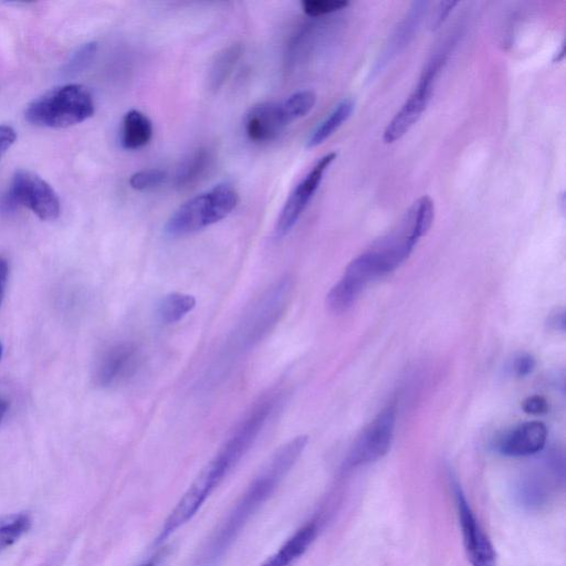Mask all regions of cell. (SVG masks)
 <instances>
[{
    "instance_id": "d6a6232c",
    "label": "cell",
    "mask_w": 566,
    "mask_h": 566,
    "mask_svg": "<svg viewBox=\"0 0 566 566\" xmlns=\"http://www.w3.org/2000/svg\"><path fill=\"white\" fill-rule=\"evenodd\" d=\"M7 409H8L7 401L0 398V423L3 419V417L6 416Z\"/></svg>"
},
{
    "instance_id": "7a4b0ae2",
    "label": "cell",
    "mask_w": 566,
    "mask_h": 566,
    "mask_svg": "<svg viewBox=\"0 0 566 566\" xmlns=\"http://www.w3.org/2000/svg\"><path fill=\"white\" fill-rule=\"evenodd\" d=\"M272 409L273 401L265 400L256 406L239 424L232 436L201 469L170 511L154 539V545L163 544L171 534L187 524L197 514L207 499L251 448L271 415Z\"/></svg>"
},
{
    "instance_id": "cb8c5ba5",
    "label": "cell",
    "mask_w": 566,
    "mask_h": 566,
    "mask_svg": "<svg viewBox=\"0 0 566 566\" xmlns=\"http://www.w3.org/2000/svg\"><path fill=\"white\" fill-rule=\"evenodd\" d=\"M97 52L96 42H87L78 48L64 64L62 73L74 76L83 72L94 60Z\"/></svg>"
},
{
    "instance_id": "ac0fdd59",
    "label": "cell",
    "mask_w": 566,
    "mask_h": 566,
    "mask_svg": "<svg viewBox=\"0 0 566 566\" xmlns=\"http://www.w3.org/2000/svg\"><path fill=\"white\" fill-rule=\"evenodd\" d=\"M153 132V123L146 114L129 109L122 119L120 144L128 150L140 149L149 144Z\"/></svg>"
},
{
    "instance_id": "6da1fadb",
    "label": "cell",
    "mask_w": 566,
    "mask_h": 566,
    "mask_svg": "<svg viewBox=\"0 0 566 566\" xmlns=\"http://www.w3.org/2000/svg\"><path fill=\"white\" fill-rule=\"evenodd\" d=\"M307 436H297L281 446L252 479L227 515L198 551L192 566H219L244 526L272 496L301 457Z\"/></svg>"
},
{
    "instance_id": "30bf717a",
    "label": "cell",
    "mask_w": 566,
    "mask_h": 566,
    "mask_svg": "<svg viewBox=\"0 0 566 566\" xmlns=\"http://www.w3.org/2000/svg\"><path fill=\"white\" fill-rule=\"evenodd\" d=\"M453 493L463 545L470 565L495 566V549L458 483L453 484Z\"/></svg>"
},
{
    "instance_id": "83f0119b",
    "label": "cell",
    "mask_w": 566,
    "mask_h": 566,
    "mask_svg": "<svg viewBox=\"0 0 566 566\" xmlns=\"http://www.w3.org/2000/svg\"><path fill=\"white\" fill-rule=\"evenodd\" d=\"M512 368L516 376H527L535 368V359L528 354H522L515 358Z\"/></svg>"
},
{
    "instance_id": "9c48e42d",
    "label": "cell",
    "mask_w": 566,
    "mask_h": 566,
    "mask_svg": "<svg viewBox=\"0 0 566 566\" xmlns=\"http://www.w3.org/2000/svg\"><path fill=\"white\" fill-rule=\"evenodd\" d=\"M10 195L17 205L29 208L41 220H55L60 214V200L53 188L39 175L19 169L12 178Z\"/></svg>"
},
{
    "instance_id": "52a82bcc",
    "label": "cell",
    "mask_w": 566,
    "mask_h": 566,
    "mask_svg": "<svg viewBox=\"0 0 566 566\" xmlns=\"http://www.w3.org/2000/svg\"><path fill=\"white\" fill-rule=\"evenodd\" d=\"M396 424V409L384 408L357 436L344 462L343 471H350L381 459L390 449Z\"/></svg>"
},
{
    "instance_id": "d6986e66",
    "label": "cell",
    "mask_w": 566,
    "mask_h": 566,
    "mask_svg": "<svg viewBox=\"0 0 566 566\" xmlns=\"http://www.w3.org/2000/svg\"><path fill=\"white\" fill-rule=\"evenodd\" d=\"M355 103L352 98H344L336 104L333 111L312 130L306 147L314 148L329 138L352 115Z\"/></svg>"
},
{
    "instance_id": "277c9868",
    "label": "cell",
    "mask_w": 566,
    "mask_h": 566,
    "mask_svg": "<svg viewBox=\"0 0 566 566\" xmlns=\"http://www.w3.org/2000/svg\"><path fill=\"white\" fill-rule=\"evenodd\" d=\"M238 202L239 195L230 184H218L181 203L167 220L165 232L176 238L202 230L228 217Z\"/></svg>"
},
{
    "instance_id": "4fadbf2b",
    "label": "cell",
    "mask_w": 566,
    "mask_h": 566,
    "mask_svg": "<svg viewBox=\"0 0 566 566\" xmlns=\"http://www.w3.org/2000/svg\"><path fill=\"white\" fill-rule=\"evenodd\" d=\"M140 365V353L133 343H120L111 347L97 367L99 385L111 386L132 377Z\"/></svg>"
},
{
    "instance_id": "5b68a950",
    "label": "cell",
    "mask_w": 566,
    "mask_h": 566,
    "mask_svg": "<svg viewBox=\"0 0 566 566\" xmlns=\"http://www.w3.org/2000/svg\"><path fill=\"white\" fill-rule=\"evenodd\" d=\"M398 266L392 254L376 242L346 266L343 275L326 296L327 307L334 313L347 311L369 283Z\"/></svg>"
},
{
    "instance_id": "44dd1931",
    "label": "cell",
    "mask_w": 566,
    "mask_h": 566,
    "mask_svg": "<svg viewBox=\"0 0 566 566\" xmlns=\"http://www.w3.org/2000/svg\"><path fill=\"white\" fill-rule=\"evenodd\" d=\"M242 54L239 43L231 44L217 53L209 72L211 88L218 90L228 80Z\"/></svg>"
},
{
    "instance_id": "603a6c76",
    "label": "cell",
    "mask_w": 566,
    "mask_h": 566,
    "mask_svg": "<svg viewBox=\"0 0 566 566\" xmlns=\"http://www.w3.org/2000/svg\"><path fill=\"white\" fill-rule=\"evenodd\" d=\"M280 103L289 124H291L306 116L313 109L316 95L313 91L302 90L291 94Z\"/></svg>"
},
{
    "instance_id": "f546056e",
    "label": "cell",
    "mask_w": 566,
    "mask_h": 566,
    "mask_svg": "<svg viewBox=\"0 0 566 566\" xmlns=\"http://www.w3.org/2000/svg\"><path fill=\"white\" fill-rule=\"evenodd\" d=\"M15 139H17L15 130L9 125L1 124L0 125V158L13 145Z\"/></svg>"
},
{
    "instance_id": "f1b7e54d",
    "label": "cell",
    "mask_w": 566,
    "mask_h": 566,
    "mask_svg": "<svg viewBox=\"0 0 566 566\" xmlns=\"http://www.w3.org/2000/svg\"><path fill=\"white\" fill-rule=\"evenodd\" d=\"M523 410L531 415H543L548 410L547 401L542 396H531L523 402Z\"/></svg>"
},
{
    "instance_id": "1f68e13d",
    "label": "cell",
    "mask_w": 566,
    "mask_h": 566,
    "mask_svg": "<svg viewBox=\"0 0 566 566\" xmlns=\"http://www.w3.org/2000/svg\"><path fill=\"white\" fill-rule=\"evenodd\" d=\"M9 277V264L8 261L0 256V305L2 303Z\"/></svg>"
},
{
    "instance_id": "4316f807",
    "label": "cell",
    "mask_w": 566,
    "mask_h": 566,
    "mask_svg": "<svg viewBox=\"0 0 566 566\" xmlns=\"http://www.w3.org/2000/svg\"><path fill=\"white\" fill-rule=\"evenodd\" d=\"M457 3L455 1L440 2L430 19V29L433 31L439 29Z\"/></svg>"
},
{
    "instance_id": "d4e9b609",
    "label": "cell",
    "mask_w": 566,
    "mask_h": 566,
    "mask_svg": "<svg viewBox=\"0 0 566 566\" xmlns=\"http://www.w3.org/2000/svg\"><path fill=\"white\" fill-rule=\"evenodd\" d=\"M168 179L165 170L158 168L143 169L133 174L129 185L138 191L150 190L159 187Z\"/></svg>"
},
{
    "instance_id": "ffe728a7",
    "label": "cell",
    "mask_w": 566,
    "mask_h": 566,
    "mask_svg": "<svg viewBox=\"0 0 566 566\" xmlns=\"http://www.w3.org/2000/svg\"><path fill=\"white\" fill-rule=\"evenodd\" d=\"M196 306V298L186 293L172 292L165 295L158 304L157 314L165 324L182 319Z\"/></svg>"
},
{
    "instance_id": "484cf974",
    "label": "cell",
    "mask_w": 566,
    "mask_h": 566,
    "mask_svg": "<svg viewBox=\"0 0 566 566\" xmlns=\"http://www.w3.org/2000/svg\"><path fill=\"white\" fill-rule=\"evenodd\" d=\"M348 3L346 0H304L301 4L306 15L317 18L343 10Z\"/></svg>"
},
{
    "instance_id": "3957f363",
    "label": "cell",
    "mask_w": 566,
    "mask_h": 566,
    "mask_svg": "<svg viewBox=\"0 0 566 566\" xmlns=\"http://www.w3.org/2000/svg\"><path fill=\"white\" fill-rule=\"evenodd\" d=\"M95 109L92 93L82 84L53 87L28 104L25 119L40 127L65 128L90 118Z\"/></svg>"
},
{
    "instance_id": "9a60e30c",
    "label": "cell",
    "mask_w": 566,
    "mask_h": 566,
    "mask_svg": "<svg viewBox=\"0 0 566 566\" xmlns=\"http://www.w3.org/2000/svg\"><path fill=\"white\" fill-rule=\"evenodd\" d=\"M318 530L317 520L306 522L260 566H292L315 541Z\"/></svg>"
},
{
    "instance_id": "5bb4252c",
    "label": "cell",
    "mask_w": 566,
    "mask_h": 566,
    "mask_svg": "<svg viewBox=\"0 0 566 566\" xmlns=\"http://www.w3.org/2000/svg\"><path fill=\"white\" fill-rule=\"evenodd\" d=\"M547 439V429L539 421H528L513 428L497 442V451L506 457H527L539 452Z\"/></svg>"
},
{
    "instance_id": "8992f818",
    "label": "cell",
    "mask_w": 566,
    "mask_h": 566,
    "mask_svg": "<svg viewBox=\"0 0 566 566\" xmlns=\"http://www.w3.org/2000/svg\"><path fill=\"white\" fill-rule=\"evenodd\" d=\"M446 62L447 51H441L427 63L417 86L386 126L382 134V139L386 144H391L400 139L421 117L431 98L434 84Z\"/></svg>"
},
{
    "instance_id": "e0dca14e",
    "label": "cell",
    "mask_w": 566,
    "mask_h": 566,
    "mask_svg": "<svg viewBox=\"0 0 566 566\" xmlns=\"http://www.w3.org/2000/svg\"><path fill=\"white\" fill-rule=\"evenodd\" d=\"M214 159V151L210 147H200L193 150L176 169L175 187L184 190L200 182L212 168Z\"/></svg>"
},
{
    "instance_id": "7402d4cb",
    "label": "cell",
    "mask_w": 566,
    "mask_h": 566,
    "mask_svg": "<svg viewBox=\"0 0 566 566\" xmlns=\"http://www.w3.org/2000/svg\"><path fill=\"white\" fill-rule=\"evenodd\" d=\"M28 513H14L0 518V553L13 545L31 527Z\"/></svg>"
},
{
    "instance_id": "836d02e7",
    "label": "cell",
    "mask_w": 566,
    "mask_h": 566,
    "mask_svg": "<svg viewBox=\"0 0 566 566\" xmlns=\"http://www.w3.org/2000/svg\"><path fill=\"white\" fill-rule=\"evenodd\" d=\"M2 352H3V346H2V343L0 342V359L2 357Z\"/></svg>"
},
{
    "instance_id": "8fae6325",
    "label": "cell",
    "mask_w": 566,
    "mask_h": 566,
    "mask_svg": "<svg viewBox=\"0 0 566 566\" xmlns=\"http://www.w3.org/2000/svg\"><path fill=\"white\" fill-rule=\"evenodd\" d=\"M292 291V283L289 279H283L274 284L260 300L251 312L243 333L250 344L262 338L276 323L279 316L283 313L289 302Z\"/></svg>"
},
{
    "instance_id": "7c38bea8",
    "label": "cell",
    "mask_w": 566,
    "mask_h": 566,
    "mask_svg": "<svg viewBox=\"0 0 566 566\" xmlns=\"http://www.w3.org/2000/svg\"><path fill=\"white\" fill-rule=\"evenodd\" d=\"M289 125L281 103H261L252 106L243 117V129L253 143L276 139Z\"/></svg>"
},
{
    "instance_id": "ba28073f",
    "label": "cell",
    "mask_w": 566,
    "mask_h": 566,
    "mask_svg": "<svg viewBox=\"0 0 566 566\" xmlns=\"http://www.w3.org/2000/svg\"><path fill=\"white\" fill-rule=\"evenodd\" d=\"M336 156L334 151L322 156L291 191L275 223L276 237H284L294 228Z\"/></svg>"
},
{
    "instance_id": "4dcf8cb0",
    "label": "cell",
    "mask_w": 566,
    "mask_h": 566,
    "mask_svg": "<svg viewBox=\"0 0 566 566\" xmlns=\"http://www.w3.org/2000/svg\"><path fill=\"white\" fill-rule=\"evenodd\" d=\"M547 326L553 331L565 329V312L563 308L554 310L547 317Z\"/></svg>"
},
{
    "instance_id": "2e32d148",
    "label": "cell",
    "mask_w": 566,
    "mask_h": 566,
    "mask_svg": "<svg viewBox=\"0 0 566 566\" xmlns=\"http://www.w3.org/2000/svg\"><path fill=\"white\" fill-rule=\"evenodd\" d=\"M427 2H415L386 44L370 74L377 75L408 44L415 33Z\"/></svg>"
}]
</instances>
